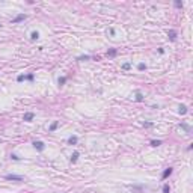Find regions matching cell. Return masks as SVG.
<instances>
[{"mask_svg":"<svg viewBox=\"0 0 193 193\" xmlns=\"http://www.w3.org/2000/svg\"><path fill=\"white\" fill-rule=\"evenodd\" d=\"M5 178H6V180H12V181H23V180H24V176H23V175H15V174H9V175H6Z\"/></svg>","mask_w":193,"mask_h":193,"instance_id":"obj_1","label":"cell"},{"mask_svg":"<svg viewBox=\"0 0 193 193\" xmlns=\"http://www.w3.org/2000/svg\"><path fill=\"white\" fill-rule=\"evenodd\" d=\"M33 146H35L38 151H44V148H45L44 142H41V140H35V142H33Z\"/></svg>","mask_w":193,"mask_h":193,"instance_id":"obj_2","label":"cell"},{"mask_svg":"<svg viewBox=\"0 0 193 193\" xmlns=\"http://www.w3.org/2000/svg\"><path fill=\"white\" fill-rule=\"evenodd\" d=\"M26 18H27L26 14H20V15H17V17L12 20V23H14V24H15V23H20V21H23V20H26Z\"/></svg>","mask_w":193,"mask_h":193,"instance_id":"obj_3","label":"cell"},{"mask_svg":"<svg viewBox=\"0 0 193 193\" xmlns=\"http://www.w3.org/2000/svg\"><path fill=\"white\" fill-rule=\"evenodd\" d=\"M35 118V113H32V112H27V113H24V116H23V119L24 121H27V122H30L32 119Z\"/></svg>","mask_w":193,"mask_h":193,"instance_id":"obj_4","label":"cell"},{"mask_svg":"<svg viewBox=\"0 0 193 193\" xmlns=\"http://www.w3.org/2000/svg\"><path fill=\"white\" fill-rule=\"evenodd\" d=\"M171 174H172V167H167V169H166L165 172H163V175H162V178H163V180H166V178H167V176H169Z\"/></svg>","mask_w":193,"mask_h":193,"instance_id":"obj_5","label":"cell"},{"mask_svg":"<svg viewBox=\"0 0 193 193\" xmlns=\"http://www.w3.org/2000/svg\"><path fill=\"white\" fill-rule=\"evenodd\" d=\"M167 36L171 38V41H175V39H176V32H175V30H169Z\"/></svg>","mask_w":193,"mask_h":193,"instance_id":"obj_6","label":"cell"},{"mask_svg":"<svg viewBox=\"0 0 193 193\" xmlns=\"http://www.w3.org/2000/svg\"><path fill=\"white\" fill-rule=\"evenodd\" d=\"M77 140H79V139H77V136H71V137L68 139V143H69V145H76Z\"/></svg>","mask_w":193,"mask_h":193,"instance_id":"obj_7","label":"cell"},{"mask_svg":"<svg viewBox=\"0 0 193 193\" xmlns=\"http://www.w3.org/2000/svg\"><path fill=\"white\" fill-rule=\"evenodd\" d=\"M116 53H118V50H116V48H110V50L107 51V56L113 57V56H116Z\"/></svg>","mask_w":193,"mask_h":193,"instance_id":"obj_8","label":"cell"},{"mask_svg":"<svg viewBox=\"0 0 193 193\" xmlns=\"http://www.w3.org/2000/svg\"><path fill=\"white\" fill-rule=\"evenodd\" d=\"M136 101H137V103L143 101V94H142V92H137V94H136Z\"/></svg>","mask_w":193,"mask_h":193,"instance_id":"obj_9","label":"cell"},{"mask_svg":"<svg viewBox=\"0 0 193 193\" xmlns=\"http://www.w3.org/2000/svg\"><path fill=\"white\" fill-rule=\"evenodd\" d=\"M57 125H59V121H54V122L50 125V131H54V130L57 128Z\"/></svg>","mask_w":193,"mask_h":193,"instance_id":"obj_10","label":"cell"},{"mask_svg":"<svg viewBox=\"0 0 193 193\" xmlns=\"http://www.w3.org/2000/svg\"><path fill=\"white\" fill-rule=\"evenodd\" d=\"M77 158H79V153H77V151H76V153H74V154L71 155V163L77 162Z\"/></svg>","mask_w":193,"mask_h":193,"instance_id":"obj_11","label":"cell"},{"mask_svg":"<svg viewBox=\"0 0 193 193\" xmlns=\"http://www.w3.org/2000/svg\"><path fill=\"white\" fill-rule=\"evenodd\" d=\"M180 113H181V115L187 113V107H186V106H184V104H181V106H180Z\"/></svg>","mask_w":193,"mask_h":193,"instance_id":"obj_12","label":"cell"},{"mask_svg":"<svg viewBox=\"0 0 193 193\" xmlns=\"http://www.w3.org/2000/svg\"><path fill=\"white\" fill-rule=\"evenodd\" d=\"M91 59V56H88V54H85V56H79L77 57V60H89Z\"/></svg>","mask_w":193,"mask_h":193,"instance_id":"obj_13","label":"cell"},{"mask_svg":"<svg viewBox=\"0 0 193 193\" xmlns=\"http://www.w3.org/2000/svg\"><path fill=\"white\" fill-rule=\"evenodd\" d=\"M30 38H32V39H38V38H39V33H38V32H32V33H30Z\"/></svg>","mask_w":193,"mask_h":193,"instance_id":"obj_14","label":"cell"},{"mask_svg":"<svg viewBox=\"0 0 193 193\" xmlns=\"http://www.w3.org/2000/svg\"><path fill=\"white\" fill-rule=\"evenodd\" d=\"M151 145L153 146H160L162 145V140H151Z\"/></svg>","mask_w":193,"mask_h":193,"instance_id":"obj_15","label":"cell"},{"mask_svg":"<svg viewBox=\"0 0 193 193\" xmlns=\"http://www.w3.org/2000/svg\"><path fill=\"white\" fill-rule=\"evenodd\" d=\"M171 192V187L167 186V184H165V186H163V193H169Z\"/></svg>","mask_w":193,"mask_h":193,"instance_id":"obj_16","label":"cell"},{"mask_svg":"<svg viewBox=\"0 0 193 193\" xmlns=\"http://www.w3.org/2000/svg\"><path fill=\"white\" fill-rule=\"evenodd\" d=\"M137 68L140 69V71H143V69H146V65H145V63H139V65H137Z\"/></svg>","mask_w":193,"mask_h":193,"instance_id":"obj_17","label":"cell"},{"mask_svg":"<svg viewBox=\"0 0 193 193\" xmlns=\"http://www.w3.org/2000/svg\"><path fill=\"white\" fill-rule=\"evenodd\" d=\"M65 81H67V77H60L59 79V85H63Z\"/></svg>","mask_w":193,"mask_h":193,"instance_id":"obj_18","label":"cell"},{"mask_svg":"<svg viewBox=\"0 0 193 193\" xmlns=\"http://www.w3.org/2000/svg\"><path fill=\"white\" fill-rule=\"evenodd\" d=\"M130 68H131L130 63H124V65H122V69H130Z\"/></svg>","mask_w":193,"mask_h":193,"instance_id":"obj_19","label":"cell"},{"mask_svg":"<svg viewBox=\"0 0 193 193\" xmlns=\"http://www.w3.org/2000/svg\"><path fill=\"white\" fill-rule=\"evenodd\" d=\"M142 125H143V127H153L154 124H153V122H143Z\"/></svg>","mask_w":193,"mask_h":193,"instance_id":"obj_20","label":"cell"},{"mask_svg":"<svg viewBox=\"0 0 193 193\" xmlns=\"http://www.w3.org/2000/svg\"><path fill=\"white\" fill-rule=\"evenodd\" d=\"M24 79H26V77H24V76H23V74H20V76L17 77V80H18V81H23Z\"/></svg>","mask_w":193,"mask_h":193,"instance_id":"obj_21","label":"cell"},{"mask_svg":"<svg viewBox=\"0 0 193 193\" xmlns=\"http://www.w3.org/2000/svg\"><path fill=\"white\" fill-rule=\"evenodd\" d=\"M175 6L176 8H183V2H175Z\"/></svg>","mask_w":193,"mask_h":193,"instance_id":"obj_22","label":"cell"},{"mask_svg":"<svg viewBox=\"0 0 193 193\" xmlns=\"http://www.w3.org/2000/svg\"><path fill=\"white\" fill-rule=\"evenodd\" d=\"M26 79H27V80H33V74H29V76H26Z\"/></svg>","mask_w":193,"mask_h":193,"instance_id":"obj_23","label":"cell"},{"mask_svg":"<svg viewBox=\"0 0 193 193\" xmlns=\"http://www.w3.org/2000/svg\"><path fill=\"white\" fill-rule=\"evenodd\" d=\"M11 158H14V160H20V157H18V155H15V154H12V155H11Z\"/></svg>","mask_w":193,"mask_h":193,"instance_id":"obj_24","label":"cell"}]
</instances>
